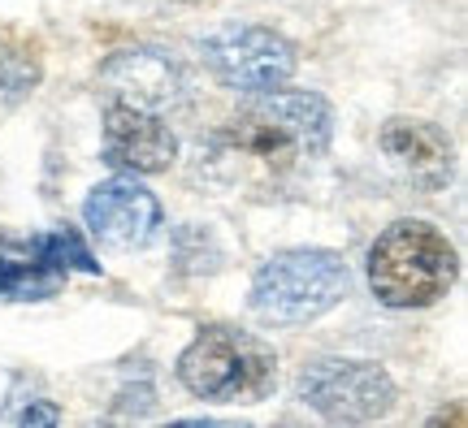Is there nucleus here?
I'll return each mask as SVG.
<instances>
[{"label": "nucleus", "instance_id": "obj_1", "mask_svg": "<svg viewBox=\"0 0 468 428\" xmlns=\"http://www.w3.org/2000/svg\"><path fill=\"white\" fill-rule=\"evenodd\" d=\"M335 113L313 91H256L239 113L208 139V165L221 178H286L303 161L330 148Z\"/></svg>", "mask_w": 468, "mask_h": 428}, {"label": "nucleus", "instance_id": "obj_2", "mask_svg": "<svg viewBox=\"0 0 468 428\" xmlns=\"http://www.w3.org/2000/svg\"><path fill=\"white\" fill-rule=\"evenodd\" d=\"M452 238L430 221H395L368 247V286L386 308H430L455 286Z\"/></svg>", "mask_w": 468, "mask_h": 428}, {"label": "nucleus", "instance_id": "obj_3", "mask_svg": "<svg viewBox=\"0 0 468 428\" xmlns=\"http://www.w3.org/2000/svg\"><path fill=\"white\" fill-rule=\"evenodd\" d=\"M178 381L204 402H265L278 385V355L265 338L234 325H208L178 360Z\"/></svg>", "mask_w": 468, "mask_h": 428}, {"label": "nucleus", "instance_id": "obj_4", "mask_svg": "<svg viewBox=\"0 0 468 428\" xmlns=\"http://www.w3.org/2000/svg\"><path fill=\"white\" fill-rule=\"evenodd\" d=\"M351 295V273L335 251H282L251 281V312L269 325H308Z\"/></svg>", "mask_w": 468, "mask_h": 428}, {"label": "nucleus", "instance_id": "obj_5", "mask_svg": "<svg viewBox=\"0 0 468 428\" xmlns=\"http://www.w3.org/2000/svg\"><path fill=\"white\" fill-rule=\"evenodd\" d=\"M300 398L330 424H373L395 407V381L368 360H313L300 372Z\"/></svg>", "mask_w": 468, "mask_h": 428}, {"label": "nucleus", "instance_id": "obj_6", "mask_svg": "<svg viewBox=\"0 0 468 428\" xmlns=\"http://www.w3.org/2000/svg\"><path fill=\"white\" fill-rule=\"evenodd\" d=\"M208 74L230 91H273L286 87L295 74V48L269 26H226L200 44Z\"/></svg>", "mask_w": 468, "mask_h": 428}, {"label": "nucleus", "instance_id": "obj_7", "mask_svg": "<svg viewBox=\"0 0 468 428\" xmlns=\"http://www.w3.org/2000/svg\"><path fill=\"white\" fill-rule=\"evenodd\" d=\"M87 230L113 251H139L161 234V204L134 178H109L91 186L83 204Z\"/></svg>", "mask_w": 468, "mask_h": 428}, {"label": "nucleus", "instance_id": "obj_8", "mask_svg": "<svg viewBox=\"0 0 468 428\" xmlns=\"http://www.w3.org/2000/svg\"><path fill=\"white\" fill-rule=\"evenodd\" d=\"M96 87L104 104H134L148 113H165L183 99V74L156 48H126L109 57Z\"/></svg>", "mask_w": 468, "mask_h": 428}, {"label": "nucleus", "instance_id": "obj_9", "mask_svg": "<svg viewBox=\"0 0 468 428\" xmlns=\"http://www.w3.org/2000/svg\"><path fill=\"white\" fill-rule=\"evenodd\" d=\"M178 156V139L165 126V113L134 104H104V161L131 173H165Z\"/></svg>", "mask_w": 468, "mask_h": 428}, {"label": "nucleus", "instance_id": "obj_10", "mask_svg": "<svg viewBox=\"0 0 468 428\" xmlns=\"http://www.w3.org/2000/svg\"><path fill=\"white\" fill-rule=\"evenodd\" d=\"M378 143L390 156V165L399 169L417 191H425V195L447 191V182L455 173V151H452V139L438 130L434 121L390 117L382 126V134H378Z\"/></svg>", "mask_w": 468, "mask_h": 428}, {"label": "nucleus", "instance_id": "obj_11", "mask_svg": "<svg viewBox=\"0 0 468 428\" xmlns=\"http://www.w3.org/2000/svg\"><path fill=\"white\" fill-rule=\"evenodd\" d=\"M61 281L66 273H57L48 268L44 260H9L5 251H0V298H9V303H39V298H52L61 290Z\"/></svg>", "mask_w": 468, "mask_h": 428}, {"label": "nucleus", "instance_id": "obj_12", "mask_svg": "<svg viewBox=\"0 0 468 428\" xmlns=\"http://www.w3.org/2000/svg\"><path fill=\"white\" fill-rule=\"evenodd\" d=\"M44 78L39 39L0 26V91H31Z\"/></svg>", "mask_w": 468, "mask_h": 428}, {"label": "nucleus", "instance_id": "obj_13", "mask_svg": "<svg viewBox=\"0 0 468 428\" xmlns=\"http://www.w3.org/2000/svg\"><path fill=\"white\" fill-rule=\"evenodd\" d=\"M27 256L44 260L48 268H57V273H101V260L91 256V247H87L74 230L39 234V238L27 243Z\"/></svg>", "mask_w": 468, "mask_h": 428}, {"label": "nucleus", "instance_id": "obj_14", "mask_svg": "<svg viewBox=\"0 0 468 428\" xmlns=\"http://www.w3.org/2000/svg\"><path fill=\"white\" fill-rule=\"evenodd\" d=\"M14 424H61V412L57 407H48V402H31L27 412H17V415H9Z\"/></svg>", "mask_w": 468, "mask_h": 428}]
</instances>
